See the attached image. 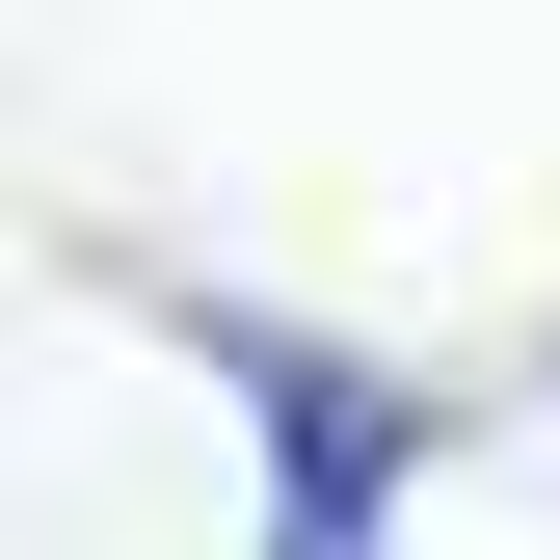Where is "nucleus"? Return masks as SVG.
I'll return each mask as SVG.
<instances>
[{"label": "nucleus", "instance_id": "obj_1", "mask_svg": "<svg viewBox=\"0 0 560 560\" xmlns=\"http://www.w3.org/2000/svg\"><path fill=\"white\" fill-rule=\"evenodd\" d=\"M107 294L241 400V454H267V534L241 560H400V508L454 480V400L400 374V347H320V320H267V294H187V267H133V241H107Z\"/></svg>", "mask_w": 560, "mask_h": 560}]
</instances>
